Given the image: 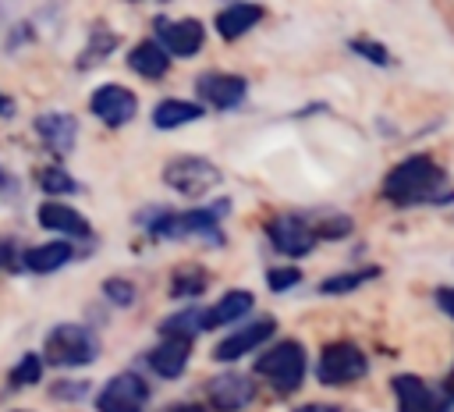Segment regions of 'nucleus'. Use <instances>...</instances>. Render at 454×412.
I'll use <instances>...</instances> for the list:
<instances>
[{
  "label": "nucleus",
  "mask_w": 454,
  "mask_h": 412,
  "mask_svg": "<svg viewBox=\"0 0 454 412\" xmlns=\"http://www.w3.org/2000/svg\"><path fill=\"white\" fill-rule=\"evenodd\" d=\"M117 50V32H110L103 21H96L92 25V39H85V50L78 53V71H89L92 64H99V60H106L110 53Z\"/></svg>",
  "instance_id": "obj_22"
},
{
  "label": "nucleus",
  "mask_w": 454,
  "mask_h": 412,
  "mask_svg": "<svg viewBox=\"0 0 454 412\" xmlns=\"http://www.w3.org/2000/svg\"><path fill=\"white\" fill-rule=\"evenodd\" d=\"M273 330H277V320H273V316H255L252 323L231 330V334L213 348V359H216V362H234V359L255 352L259 345H266V341L273 337Z\"/></svg>",
  "instance_id": "obj_10"
},
{
  "label": "nucleus",
  "mask_w": 454,
  "mask_h": 412,
  "mask_svg": "<svg viewBox=\"0 0 454 412\" xmlns=\"http://www.w3.org/2000/svg\"><path fill=\"white\" fill-rule=\"evenodd\" d=\"M103 295H106V302H114V305H121V309H128V305H135L138 288H135L128 277H106V281H103Z\"/></svg>",
  "instance_id": "obj_30"
},
{
  "label": "nucleus",
  "mask_w": 454,
  "mask_h": 412,
  "mask_svg": "<svg viewBox=\"0 0 454 412\" xmlns=\"http://www.w3.org/2000/svg\"><path fill=\"white\" fill-rule=\"evenodd\" d=\"M206 284H209V273H206L202 266L181 263V266L174 270V277H170V295H174V298H195V295L206 291Z\"/></svg>",
  "instance_id": "obj_25"
},
{
  "label": "nucleus",
  "mask_w": 454,
  "mask_h": 412,
  "mask_svg": "<svg viewBox=\"0 0 454 412\" xmlns=\"http://www.w3.org/2000/svg\"><path fill=\"white\" fill-rule=\"evenodd\" d=\"M301 281V270L298 266H273V270H266V284H270V291H277V295H284L287 288H294Z\"/></svg>",
  "instance_id": "obj_31"
},
{
  "label": "nucleus",
  "mask_w": 454,
  "mask_h": 412,
  "mask_svg": "<svg viewBox=\"0 0 454 412\" xmlns=\"http://www.w3.org/2000/svg\"><path fill=\"white\" fill-rule=\"evenodd\" d=\"M206 398L216 412H241L252 405L255 398V384L245 376V373H220L209 380L206 387Z\"/></svg>",
  "instance_id": "obj_13"
},
{
  "label": "nucleus",
  "mask_w": 454,
  "mask_h": 412,
  "mask_svg": "<svg viewBox=\"0 0 454 412\" xmlns=\"http://www.w3.org/2000/svg\"><path fill=\"white\" fill-rule=\"evenodd\" d=\"M35 181L46 195H74L82 185L74 181V174H67L60 163H50V167H39L35 170Z\"/></svg>",
  "instance_id": "obj_26"
},
{
  "label": "nucleus",
  "mask_w": 454,
  "mask_h": 412,
  "mask_svg": "<svg viewBox=\"0 0 454 412\" xmlns=\"http://www.w3.org/2000/svg\"><path fill=\"white\" fill-rule=\"evenodd\" d=\"M440 412H454V391H440Z\"/></svg>",
  "instance_id": "obj_35"
},
{
  "label": "nucleus",
  "mask_w": 454,
  "mask_h": 412,
  "mask_svg": "<svg viewBox=\"0 0 454 412\" xmlns=\"http://www.w3.org/2000/svg\"><path fill=\"white\" fill-rule=\"evenodd\" d=\"M199 117H202V103H192V99H174V96H167V99H160V103L153 107V124H156L160 131L184 128V124H192V121H199Z\"/></svg>",
  "instance_id": "obj_20"
},
{
  "label": "nucleus",
  "mask_w": 454,
  "mask_h": 412,
  "mask_svg": "<svg viewBox=\"0 0 454 412\" xmlns=\"http://www.w3.org/2000/svg\"><path fill=\"white\" fill-rule=\"evenodd\" d=\"M294 412H340V408H337V405H316V401H312V405H301V408H294Z\"/></svg>",
  "instance_id": "obj_36"
},
{
  "label": "nucleus",
  "mask_w": 454,
  "mask_h": 412,
  "mask_svg": "<svg viewBox=\"0 0 454 412\" xmlns=\"http://www.w3.org/2000/svg\"><path fill=\"white\" fill-rule=\"evenodd\" d=\"M39 380H43V355H35V352H25V355L11 366V373H7V387H11V391L32 387V384H39Z\"/></svg>",
  "instance_id": "obj_27"
},
{
  "label": "nucleus",
  "mask_w": 454,
  "mask_h": 412,
  "mask_svg": "<svg viewBox=\"0 0 454 412\" xmlns=\"http://www.w3.org/2000/svg\"><path fill=\"white\" fill-rule=\"evenodd\" d=\"M153 32H156V43L170 53V57H195L206 43V25L199 18H167V14H156L153 18Z\"/></svg>",
  "instance_id": "obj_6"
},
{
  "label": "nucleus",
  "mask_w": 454,
  "mask_h": 412,
  "mask_svg": "<svg viewBox=\"0 0 454 412\" xmlns=\"http://www.w3.org/2000/svg\"><path fill=\"white\" fill-rule=\"evenodd\" d=\"M128 67L135 71V75H142V78H163L167 75V67H170V53L156 43V39H142L138 46H131L128 50Z\"/></svg>",
  "instance_id": "obj_19"
},
{
  "label": "nucleus",
  "mask_w": 454,
  "mask_h": 412,
  "mask_svg": "<svg viewBox=\"0 0 454 412\" xmlns=\"http://www.w3.org/2000/svg\"><path fill=\"white\" fill-rule=\"evenodd\" d=\"M266 238H270V245L280 256H291V259L309 256L316 249V242H319L316 231H312V224L305 217H298V213H277L266 224Z\"/></svg>",
  "instance_id": "obj_7"
},
{
  "label": "nucleus",
  "mask_w": 454,
  "mask_h": 412,
  "mask_svg": "<svg viewBox=\"0 0 454 412\" xmlns=\"http://www.w3.org/2000/svg\"><path fill=\"white\" fill-rule=\"evenodd\" d=\"M35 217H39V227L57 231V234H67V238H89L92 234V224L74 206H67L60 199H46Z\"/></svg>",
  "instance_id": "obj_14"
},
{
  "label": "nucleus",
  "mask_w": 454,
  "mask_h": 412,
  "mask_svg": "<svg viewBox=\"0 0 454 412\" xmlns=\"http://www.w3.org/2000/svg\"><path fill=\"white\" fill-rule=\"evenodd\" d=\"M145 401H149V384L138 373H117L96 394L99 412H142Z\"/></svg>",
  "instance_id": "obj_9"
},
{
  "label": "nucleus",
  "mask_w": 454,
  "mask_h": 412,
  "mask_svg": "<svg viewBox=\"0 0 454 412\" xmlns=\"http://www.w3.org/2000/svg\"><path fill=\"white\" fill-rule=\"evenodd\" d=\"M89 110L106 124V128H124L135 114H138V99L128 85L121 82H103L92 89L89 96Z\"/></svg>",
  "instance_id": "obj_8"
},
{
  "label": "nucleus",
  "mask_w": 454,
  "mask_h": 412,
  "mask_svg": "<svg viewBox=\"0 0 454 412\" xmlns=\"http://www.w3.org/2000/svg\"><path fill=\"white\" fill-rule=\"evenodd\" d=\"M74 256V245L67 238H57V242H46V245H35V249H25L21 256V266L32 270V273H53L60 266H67Z\"/></svg>",
  "instance_id": "obj_18"
},
{
  "label": "nucleus",
  "mask_w": 454,
  "mask_h": 412,
  "mask_svg": "<svg viewBox=\"0 0 454 412\" xmlns=\"http://www.w3.org/2000/svg\"><path fill=\"white\" fill-rule=\"evenodd\" d=\"M383 199L394 206H440L454 199V188H447V170L429 153H411L401 163H394L383 178Z\"/></svg>",
  "instance_id": "obj_1"
},
{
  "label": "nucleus",
  "mask_w": 454,
  "mask_h": 412,
  "mask_svg": "<svg viewBox=\"0 0 454 412\" xmlns=\"http://www.w3.org/2000/svg\"><path fill=\"white\" fill-rule=\"evenodd\" d=\"M195 96H202L209 107L216 110H234L245 103L248 96V82L241 75H227V71H206L195 78Z\"/></svg>",
  "instance_id": "obj_11"
},
{
  "label": "nucleus",
  "mask_w": 454,
  "mask_h": 412,
  "mask_svg": "<svg viewBox=\"0 0 454 412\" xmlns=\"http://www.w3.org/2000/svg\"><path fill=\"white\" fill-rule=\"evenodd\" d=\"M394 394H397V412H440V391H433L415 373H397Z\"/></svg>",
  "instance_id": "obj_15"
},
{
  "label": "nucleus",
  "mask_w": 454,
  "mask_h": 412,
  "mask_svg": "<svg viewBox=\"0 0 454 412\" xmlns=\"http://www.w3.org/2000/svg\"><path fill=\"white\" fill-rule=\"evenodd\" d=\"M433 298H436V305L454 320V288H450V284H443V288H436V291H433Z\"/></svg>",
  "instance_id": "obj_33"
},
{
  "label": "nucleus",
  "mask_w": 454,
  "mask_h": 412,
  "mask_svg": "<svg viewBox=\"0 0 454 412\" xmlns=\"http://www.w3.org/2000/svg\"><path fill=\"white\" fill-rule=\"evenodd\" d=\"M46 362L60 366V369H74V366H89L99 359V341L85 323H57L46 341H43Z\"/></svg>",
  "instance_id": "obj_2"
},
{
  "label": "nucleus",
  "mask_w": 454,
  "mask_h": 412,
  "mask_svg": "<svg viewBox=\"0 0 454 412\" xmlns=\"http://www.w3.org/2000/svg\"><path fill=\"white\" fill-rule=\"evenodd\" d=\"M199 330H206V309H181V313H174V316H167L163 323H160V334L163 337H181V341H192Z\"/></svg>",
  "instance_id": "obj_24"
},
{
  "label": "nucleus",
  "mask_w": 454,
  "mask_h": 412,
  "mask_svg": "<svg viewBox=\"0 0 454 412\" xmlns=\"http://www.w3.org/2000/svg\"><path fill=\"white\" fill-rule=\"evenodd\" d=\"M0 114H4V117L14 114V103H11V96H4V92H0Z\"/></svg>",
  "instance_id": "obj_37"
},
{
  "label": "nucleus",
  "mask_w": 454,
  "mask_h": 412,
  "mask_svg": "<svg viewBox=\"0 0 454 412\" xmlns=\"http://www.w3.org/2000/svg\"><path fill=\"white\" fill-rule=\"evenodd\" d=\"M447 391H454V366H450V373H447V384H443Z\"/></svg>",
  "instance_id": "obj_39"
},
{
  "label": "nucleus",
  "mask_w": 454,
  "mask_h": 412,
  "mask_svg": "<svg viewBox=\"0 0 454 412\" xmlns=\"http://www.w3.org/2000/svg\"><path fill=\"white\" fill-rule=\"evenodd\" d=\"M351 53H358V57H365L369 64H376V67H390L394 64V57H390V50L383 46V43H376V39H369V36H355L351 43Z\"/></svg>",
  "instance_id": "obj_29"
},
{
  "label": "nucleus",
  "mask_w": 454,
  "mask_h": 412,
  "mask_svg": "<svg viewBox=\"0 0 454 412\" xmlns=\"http://www.w3.org/2000/svg\"><path fill=\"white\" fill-rule=\"evenodd\" d=\"M35 135L43 139V146L53 153V156H67L78 142V117L67 114V110H43L35 114L32 121Z\"/></svg>",
  "instance_id": "obj_12"
},
{
  "label": "nucleus",
  "mask_w": 454,
  "mask_h": 412,
  "mask_svg": "<svg viewBox=\"0 0 454 412\" xmlns=\"http://www.w3.org/2000/svg\"><path fill=\"white\" fill-rule=\"evenodd\" d=\"M365 373H369V359H365V352L355 341H330V345H323L319 362H316L319 384H326V387H348V384L362 380Z\"/></svg>",
  "instance_id": "obj_4"
},
{
  "label": "nucleus",
  "mask_w": 454,
  "mask_h": 412,
  "mask_svg": "<svg viewBox=\"0 0 454 412\" xmlns=\"http://www.w3.org/2000/svg\"><path fill=\"white\" fill-rule=\"evenodd\" d=\"M220 178H223L220 167H216L213 160H206V156H174V160L163 163V181H167V188H174V192L184 195V199L206 195L209 188L220 185Z\"/></svg>",
  "instance_id": "obj_5"
},
{
  "label": "nucleus",
  "mask_w": 454,
  "mask_h": 412,
  "mask_svg": "<svg viewBox=\"0 0 454 412\" xmlns=\"http://www.w3.org/2000/svg\"><path fill=\"white\" fill-rule=\"evenodd\" d=\"M53 394H57V398H85V394H89V380H78V384H57Z\"/></svg>",
  "instance_id": "obj_32"
},
{
  "label": "nucleus",
  "mask_w": 454,
  "mask_h": 412,
  "mask_svg": "<svg viewBox=\"0 0 454 412\" xmlns=\"http://www.w3.org/2000/svg\"><path fill=\"white\" fill-rule=\"evenodd\" d=\"M305 366H309L305 348H301V341H294V337L277 341L270 352H262V355L255 359V373L266 376V380L273 384V391H280V394H291V391L301 387Z\"/></svg>",
  "instance_id": "obj_3"
},
{
  "label": "nucleus",
  "mask_w": 454,
  "mask_h": 412,
  "mask_svg": "<svg viewBox=\"0 0 454 412\" xmlns=\"http://www.w3.org/2000/svg\"><path fill=\"white\" fill-rule=\"evenodd\" d=\"M262 4H223L220 11H216V18H213V25H216V36L223 39V43H234V39H241L252 25H259L262 21Z\"/></svg>",
  "instance_id": "obj_16"
},
{
  "label": "nucleus",
  "mask_w": 454,
  "mask_h": 412,
  "mask_svg": "<svg viewBox=\"0 0 454 412\" xmlns=\"http://www.w3.org/2000/svg\"><path fill=\"white\" fill-rule=\"evenodd\" d=\"M252 305H255L252 291H245V288L227 291V295H223L216 305H209V309H206V330L223 327V323H238L241 316H248V313H252Z\"/></svg>",
  "instance_id": "obj_21"
},
{
  "label": "nucleus",
  "mask_w": 454,
  "mask_h": 412,
  "mask_svg": "<svg viewBox=\"0 0 454 412\" xmlns=\"http://www.w3.org/2000/svg\"><path fill=\"white\" fill-rule=\"evenodd\" d=\"M188 355H192V341H181V337H163L153 352H149V369L163 380H174L184 373L188 366Z\"/></svg>",
  "instance_id": "obj_17"
},
{
  "label": "nucleus",
  "mask_w": 454,
  "mask_h": 412,
  "mask_svg": "<svg viewBox=\"0 0 454 412\" xmlns=\"http://www.w3.org/2000/svg\"><path fill=\"white\" fill-rule=\"evenodd\" d=\"M11 252H14V242L11 238H0V266L11 263Z\"/></svg>",
  "instance_id": "obj_34"
},
{
  "label": "nucleus",
  "mask_w": 454,
  "mask_h": 412,
  "mask_svg": "<svg viewBox=\"0 0 454 412\" xmlns=\"http://www.w3.org/2000/svg\"><path fill=\"white\" fill-rule=\"evenodd\" d=\"M376 277H380V266L340 270V273L319 281V295H348V291H355V288H362V284H369V281H376Z\"/></svg>",
  "instance_id": "obj_23"
},
{
  "label": "nucleus",
  "mask_w": 454,
  "mask_h": 412,
  "mask_svg": "<svg viewBox=\"0 0 454 412\" xmlns=\"http://www.w3.org/2000/svg\"><path fill=\"white\" fill-rule=\"evenodd\" d=\"M170 412H206V408L202 405H174Z\"/></svg>",
  "instance_id": "obj_38"
},
{
  "label": "nucleus",
  "mask_w": 454,
  "mask_h": 412,
  "mask_svg": "<svg viewBox=\"0 0 454 412\" xmlns=\"http://www.w3.org/2000/svg\"><path fill=\"white\" fill-rule=\"evenodd\" d=\"M351 217H344V213H319L316 220H312V231H316V238H326V242H337V238H344V234H351Z\"/></svg>",
  "instance_id": "obj_28"
}]
</instances>
